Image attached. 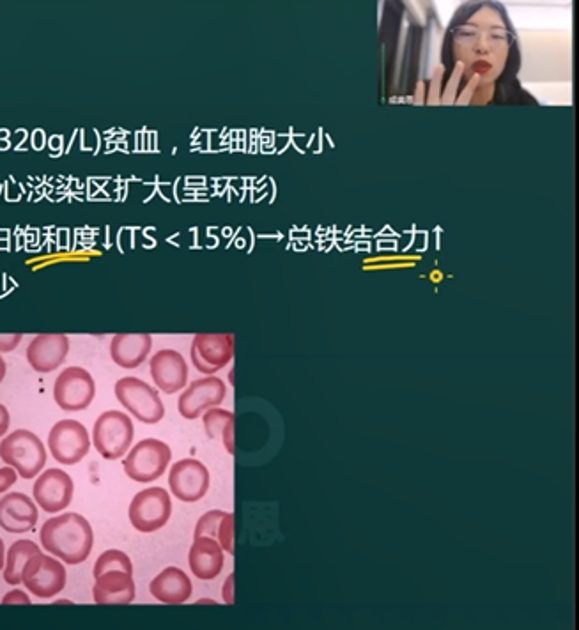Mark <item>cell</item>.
<instances>
[{
	"label": "cell",
	"instance_id": "6da1fadb",
	"mask_svg": "<svg viewBox=\"0 0 579 630\" xmlns=\"http://www.w3.org/2000/svg\"><path fill=\"white\" fill-rule=\"evenodd\" d=\"M41 546L66 565L84 563L93 551L94 533L89 521L77 512L48 519L39 531Z\"/></svg>",
	"mask_w": 579,
	"mask_h": 630
},
{
	"label": "cell",
	"instance_id": "7a4b0ae2",
	"mask_svg": "<svg viewBox=\"0 0 579 630\" xmlns=\"http://www.w3.org/2000/svg\"><path fill=\"white\" fill-rule=\"evenodd\" d=\"M0 459L15 468L20 477L31 480L45 468L47 448L34 432L20 429L2 439Z\"/></svg>",
	"mask_w": 579,
	"mask_h": 630
},
{
	"label": "cell",
	"instance_id": "3957f363",
	"mask_svg": "<svg viewBox=\"0 0 579 630\" xmlns=\"http://www.w3.org/2000/svg\"><path fill=\"white\" fill-rule=\"evenodd\" d=\"M135 438L132 418L123 411H107L94 423L93 443L98 454L107 461H117L128 454Z\"/></svg>",
	"mask_w": 579,
	"mask_h": 630
},
{
	"label": "cell",
	"instance_id": "277c9868",
	"mask_svg": "<svg viewBox=\"0 0 579 630\" xmlns=\"http://www.w3.org/2000/svg\"><path fill=\"white\" fill-rule=\"evenodd\" d=\"M170 459L172 450L167 443L155 438L142 439L126 455L124 471L133 482L151 484L163 477L169 468Z\"/></svg>",
	"mask_w": 579,
	"mask_h": 630
},
{
	"label": "cell",
	"instance_id": "5b68a950",
	"mask_svg": "<svg viewBox=\"0 0 579 630\" xmlns=\"http://www.w3.org/2000/svg\"><path fill=\"white\" fill-rule=\"evenodd\" d=\"M116 397L121 406L139 422L155 425L162 422L165 416V406L160 395L153 386L147 385L139 377L119 379L116 383Z\"/></svg>",
	"mask_w": 579,
	"mask_h": 630
},
{
	"label": "cell",
	"instance_id": "8992f818",
	"mask_svg": "<svg viewBox=\"0 0 579 630\" xmlns=\"http://www.w3.org/2000/svg\"><path fill=\"white\" fill-rule=\"evenodd\" d=\"M130 523L140 533H155L169 523L172 501L162 487H149L140 491L130 505Z\"/></svg>",
	"mask_w": 579,
	"mask_h": 630
},
{
	"label": "cell",
	"instance_id": "52a82bcc",
	"mask_svg": "<svg viewBox=\"0 0 579 630\" xmlns=\"http://www.w3.org/2000/svg\"><path fill=\"white\" fill-rule=\"evenodd\" d=\"M66 569L55 556L39 553L25 565L22 583L38 599H52L64 590Z\"/></svg>",
	"mask_w": 579,
	"mask_h": 630
},
{
	"label": "cell",
	"instance_id": "ba28073f",
	"mask_svg": "<svg viewBox=\"0 0 579 630\" xmlns=\"http://www.w3.org/2000/svg\"><path fill=\"white\" fill-rule=\"evenodd\" d=\"M48 448L55 461L73 466L84 459L91 450L89 432L77 420H61L48 434Z\"/></svg>",
	"mask_w": 579,
	"mask_h": 630
},
{
	"label": "cell",
	"instance_id": "9c48e42d",
	"mask_svg": "<svg viewBox=\"0 0 579 630\" xmlns=\"http://www.w3.org/2000/svg\"><path fill=\"white\" fill-rule=\"evenodd\" d=\"M96 383L93 376L82 367H68L55 379L54 399L59 408L68 413L84 411L93 404Z\"/></svg>",
	"mask_w": 579,
	"mask_h": 630
},
{
	"label": "cell",
	"instance_id": "30bf717a",
	"mask_svg": "<svg viewBox=\"0 0 579 630\" xmlns=\"http://www.w3.org/2000/svg\"><path fill=\"white\" fill-rule=\"evenodd\" d=\"M232 356L234 337L231 333H199L190 347L193 367L206 376H213L218 370L227 367Z\"/></svg>",
	"mask_w": 579,
	"mask_h": 630
},
{
	"label": "cell",
	"instance_id": "8fae6325",
	"mask_svg": "<svg viewBox=\"0 0 579 630\" xmlns=\"http://www.w3.org/2000/svg\"><path fill=\"white\" fill-rule=\"evenodd\" d=\"M227 386L217 376H206L193 381L192 385L181 393L178 400L179 415L186 420H197L208 409L218 408L225 400Z\"/></svg>",
	"mask_w": 579,
	"mask_h": 630
},
{
	"label": "cell",
	"instance_id": "7c38bea8",
	"mask_svg": "<svg viewBox=\"0 0 579 630\" xmlns=\"http://www.w3.org/2000/svg\"><path fill=\"white\" fill-rule=\"evenodd\" d=\"M209 484L208 468L197 459H183L170 468V491L183 503L202 500L208 494Z\"/></svg>",
	"mask_w": 579,
	"mask_h": 630
},
{
	"label": "cell",
	"instance_id": "4fadbf2b",
	"mask_svg": "<svg viewBox=\"0 0 579 630\" xmlns=\"http://www.w3.org/2000/svg\"><path fill=\"white\" fill-rule=\"evenodd\" d=\"M75 485L70 475L62 469H48L39 475L32 494L34 501L47 514H59L70 507Z\"/></svg>",
	"mask_w": 579,
	"mask_h": 630
},
{
	"label": "cell",
	"instance_id": "5bb4252c",
	"mask_svg": "<svg viewBox=\"0 0 579 630\" xmlns=\"http://www.w3.org/2000/svg\"><path fill=\"white\" fill-rule=\"evenodd\" d=\"M70 353V339L61 333H47L32 339L27 347V362L38 374L59 369Z\"/></svg>",
	"mask_w": 579,
	"mask_h": 630
},
{
	"label": "cell",
	"instance_id": "9a60e30c",
	"mask_svg": "<svg viewBox=\"0 0 579 630\" xmlns=\"http://www.w3.org/2000/svg\"><path fill=\"white\" fill-rule=\"evenodd\" d=\"M151 377L155 385L167 395L183 390L188 381V365L183 354L174 349H162L151 358Z\"/></svg>",
	"mask_w": 579,
	"mask_h": 630
},
{
	"label": "cell",
	"instance_id": "2e32d148",
	"mask_svg": "<svg viewBox=\"0 0 579 630\" xmlns=\"http://www.w3.org/2000/svg\"><path fill=\"white\" fill-rule=\"evenodd\" d=\"M38 507L24 492H9L0 500V528L8 533H27L38 524Z\"/></svg>",
	"mask_w": 579,
	"mask_h": 630
},
{
	"label": "cell",
	"instance_id": "e0dca14e",
	"mask_svg": "<svg viewBox=\"0 0 579 630\" xmlns=\"http://www.w3.org/2000/svg\"><path fill=\"white\" fill-rule=\"evenodd\" d=\"M135 581L133 574L123 570H110L96 577L93 599L98 606H126L135 600Z\"/></svg>",
	"mask_w": 579,
	"mask_h": 630
},
{
	"label": "cell",
	"instance_id": "ac0fdd59",
	"mask_svg": "<svg viewBox=\"0 0 579 630\" xmlns=\"http://www.w3.org/2000/svg\"><path fill=\"white\" fill-rule=\"evenodd\" d=\"M224 563V549L215 538H193V544L190 547V553H188V565H190L193 576L202 579V581H211V579L220 576V572L224 569Z\"/></svg>",
	"mask_w": 579,
	"mask_h": 630
},
{
	"label": "cell",
	"instance_id": "d6986e66",
	"mask_svg": "<svg viewBox=\"0 0 579 630\" xmlns=\"http://www.w3.org/2000/svg\"><path fill=\"white\" fill-rule=\"evenodd\" d=\"M153 347V337L147 333H117L110 342V356L121 369H137L146 362Z\"/></svg>",
	"mask_w": 579,
	"mask_h": 630
},
{
	"label": "cell",
	"instance_id": "ffe728a7",
	"mask_svg": "<svg viewBox=\"0 0 579 630\" xmlns=\"http://www.w3.org/2000/svg\"><path fill=\"white\" fill-rule=\"evenodd\" d=\"M149 592L162 604L178 606L192 597L193 586L185 570L167 567L149 584Z\"/></svg>",
	"mask_w": 579,
	"mask_h": 630
},
{
	"label": "cell",
	"instance_id": "44dd1931",
	"mask_svg": "<svg viewBox=\"0 0 579 630\" xmlns=\"http://www.w3.org/2000/svg\"><path fill=\"white\" fill-rule=\"evenodd\" d=\"M39 553H41V549L32 540H18V542H15L13 546L9 547L8 554H6L4 581L11 584V586L22 584V576H24L27 561Z\"/></svg>",
	"mask_w": 579,
	"mask_h": 630
},
{
	"label": "cell",
	"instance_id": "7402d4cb",
	"mask_svg": "<svg viewBox=\"0 0 579 630\" xmlns=\"http://www.w3.org/2000/svg\"><path fill=\"white\" fill-rule=\"evenodd\" d=\"M110 570H123V572L133 574V563L130 560V556L123 553V551H119V549L105 551L96 560V565H94V579L100 577L101 574H105V572H110Z\"/></svg>",
	"mask_w": 579,
	"mask_h": 630
},
{
	"label": "cell",
	"instance_id": "603a6c76",
	"mask_svg": "<svg viewBox=\"0 0 579 630\" xmlns=\"http://www.w3.org/2000/svg\"><path fill=\"white\" fill-rule=\"evenodd\" d=\"M236 415L232 411L222 408H211L202 415V423L209 439H222L227 423L231 422Z\"/></svg>",
	"mask_w": 579,
	"mask_h": 630
},
{
	"label": "cell",
	"instance_id": "cb8c5ba5",
	"mask_svg": "<svg viewBox=\"0 0 579 630\" xmlns=\"http://www.w3.org/2000/svg\"><path fill=\"white\" fill-rule=\"evenodd\" d=\"M225 514L227 512H222V510H211L208 514L202 515L201 519L197 521V526H195L193 538L211 537L217 540L218 524H220Z\"/></svg>",
	"mask_w": 579,
	"mask_h": 630
},
{
	"label": "cell",
	"instance_id": "d4e9b609",
	"mask_svg": "<svg viewBox=\"0 0 579 630\" xmlns=\"http://www.w3.org/2000/svg\"><path fill=\"white\" fill-rule=\"evenodd\" d=\"M217 542L224 551L234 554V514L227 512L218 524Z\"/></svg>",
	"mask_w": 579,
	"mask_h": 630
},
{
	"label": "cell",
	"instance_id": "484cf974",
	"mask_svg": "<svg viewBox=\"0 0 579 630\" xmlns=\"http://www.w3.org/2000/svg\"><path fill=\"white\" fill-rule=\"evenodd\" d=\"M22 335L20 333H4L0 335V353H11L20 346Z\"/></svg>",
	"mask_w": 579,
	"mask_h": 630
},
{
	"label": "cell",
	"instance_id": "4316f807",
	"mask_svg": "<svg viewBox=\"0 0 579 630\" xmlns=\"http://www.w3.org/2000/svg\"><path fill=\"white\" fill-rule=\"evenodd\" d=\"M16 480H18V473H16L15 468H11V466L0 468V494L8 491L11 485H15Z\"/></svg>",
	"mask_w": 579,
	"mask_h": 630
},
{
	"label": "cell",
	"instance_id": "83f0119b",
	"mask_svg": "<svg viewBox=\"0 0 579 630\" xmlns=\"http://www.w3.org/2000/svg\"><path fill=\"white\" fill-rule=\"evenodd\" d=\"M11 604H22V606H29L31 599L27 597V593L22 590H13V592L6 593L4 599H2V606H11Z\"/></svg>",
	"mask_w": 579,
	"mask_h": 630
},
{
	"label": "cell",
	"instance_id": "f1b7e54d",
	"mask_svg": "<svg viewBox=\"0 0 579 630\" xmlns=\"http://www.w3.org/2000/svg\"><path fill=\"white\" fill-rule=\"evenodd\" d=\"M234 427H236V418H232L231 422L227 423L224 434H222V443H224L225 450L231 455H234Z\"/></svg>",
	"mask_w": 579,
	"mask_h": 630
},
{
	"label": "cell",
	"instance_id": "f546056e",
	"mask_svg": "<svg viewBox=\"0 0 579 630\" xmlns=\"http://www.w3.org/2000/svg\"><path fill=\"white\" fill-rule=\"evenodd\" d=\"M222 599H224L225 604H229V606L234 604V574L227 577V581H225L224 590H222Z\"/></svg>",
	"mask_w": 579,
	"mask_h": 630
},
{
	"label": "cell",
	"instance_id": "4dcf8cb0",
	"mask_svg": "<svg viewBox=\"0 0 579 630\" xmlns=\"http://www.w3.org/2000/svg\"><path fill=\"white\" fill-rule=\"evenodd\" d=\"M9 423H11V416L4 404H0V438L9 431Z\"/></svg>",
	"mask_w": 579,
	"mask_h": 630
},
{
	"label": "cell",
	"instance_id": "1f68e13d",
	"mask_svg": "<svg viewBox=\"0 0 579 630\" xmlns=\"http://www.w3.org/2000/svg\"><path fill=\"white\" fill-rule=\"evenodd\" d=\"M4 565H6V547L0 538V570H4Z\"/></svg>",
	"mask_w": 579,
	"mask_h": 630
},
{
	"label": "cell",
	"instance_id": "d6a6232c",
	"mask_svg": "<svg viewBox=\"0 0 579 630\" xmlns=\"http://www.w3.org/2000/svg\"><path fill=\"white\" fill-rule=\"evenodd\" d=\"M6 370H8V365L4 362V358L0 356V383H2L4 377H6Z\"/></svg>",
	"mask_w": 579,
	"mask_h": 630
}]
</instances>
